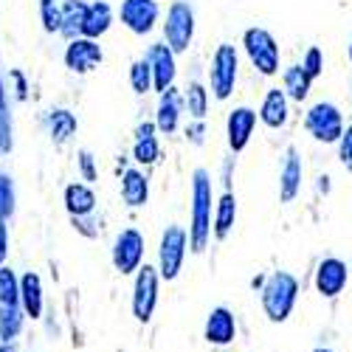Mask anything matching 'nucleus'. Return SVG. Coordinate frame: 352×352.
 <instances>
[{
    "instance_id": "c9c22d12",
    "label": "nucleus",
    "mask_w": 352,
    "mask_h": 352,
    "mask_svg": "<svg viewBox=\"0 0 352 352\" xmlns=\"http://www.w3.org/2000/svg\"><path fill=\"white\" fill-rule=\"evenodd\" d=\"M336 146H338V164L352 175V124L344 127V133H341Z\"/></svg>"
},
{
    "instance_id": "39448f33",
    "label": "nucleus",
    "mask_w": 352,
    "mask_h": 352,
    "mask_svg": "<svg viewBox=\"0 0 352 352\" xmlns=\"http://www.w3.org/2000/svg\"><path fill=\"white\" fill-rule=\"evenodd\" d=\"M195 28H197V20H195V9H192L189 0H172L166 6L164 23H161L164 43L175 54H186L192 48V40H195Z\"/></svg>"
},
{
    "instance_id": "f704fd0d",
    "label": "nucleus",
    "mask_w": 352,
    "mask_h": 352,
    "mask_svg": "<svg viewBox=\"0 0 352 352\" xmlns=\"http://www.w3.org/2000/svg\"><path fill=\"white\" fill-rule=\"evenodd\" d=\"M76 169H79V178L85 181V184H96L99 181V166H96V158H94V153L91 150H82L76 153Z\"/></svg>"
},
{
    "instance_id": "6ab92c4d",
    "label": "nucleus",
    "mask_w": 352,
    "mask_h": 352,
    "mask_svg": "<svg viewBox=\"0 0 352 352\" xmlns=\"http://www.w3.org/2000/svg\"><path fill=\"white\" fill-rule=\"evenodd\" d=\"M116 23V12L107 0H94V3L85 6V17L79 25V37L87 40H102Z\"/></svg>"
},
{
    "instance_id": "393cba45",
    "label": "nucleus",
    "mask_w": 352,
    "mask_h": 352,
    "mask_svg": "<svg viewBox=\"0 0 352 352\" xmlns=\"http://www.w3.org/2000/svg\"><path fill=\"white\" fill-rule=\"evenodd\" d=\"M20 307L28 318H40L45 299H43V282L34 271H25L20 276Z\"/></svg>"
},
{
    "instance_id": "2eb2a0df",
    "label": "nucleus",
    "mask_w": 352,
    "mask_h": 352,
    "mask_svg": "<svg viewBox=\"0 0 352 352\" xmlns=\"http://www.w3.org/2000/svg\"><path fill=\"white\" fill-rule=\"evenodd\" d=\"M184 94L178 91V87H166L164 94H158V102H155V130L161 135H172L178 133L181 127V119H184Z\"/></svg>"
},
{
    "instance_id": "a878e982",
    "label": "nucleus",
    "mask_w": 352,
    "mask_h": 352,
    "mask_svg": "<svg viewBox=\"0 0 352 352\" xmlns=\"http://www.w3.org/2000/svg\"><path fill=\"white\" fill-rule=\"evenodd\" d=\"M313 82H316V79H310L307 71H305L299 63L282 68V91H285V96H287L290 102H296V104L307 102V96H310V91H313Z\"/></svg>"
},
{
    "instance_id": "a19ab883",
    "label": "nucleus",
    "mask_w": 352,
    "mask_h": 352,
    "mask_svg": "<svg viewBox=\"0 0 352 352\" xmlns=\"http://www.w3.org/2000/svg\"><path fill=\"white\" fill-rule=\"evenodd\" d=\"M6 256H9V226L0 223V265L6 262Z\"/></svg>"
},
{
    "instance_id": "ea45409f",
    "label": "nucleus",
    "mask_w": 352,
    "mask_h": 352,
    "mask_svg": "<svg viewBox=\"0 0 352 352\" xmlns=\"http://www.w3.org/2000/svg\"><path fill=\"white\" fill-rule=\"evenodd\" d=\"M234 155H228V158H223V169H220V181H223V186H226V192H231V175H234Z\"/></svg>"
},
{
    "instance_id": "37998d69",
    "label": "nucleus",
    "mask_w": 352,
    "mask_h": 352,
    "mask_svg": "<svg viewBox=\"0 0 352 352\" xmlns=\"http://www.w3.org/2000/svg\"><path fill=\"white\" fill-rule=\"evenodd\" d=\"M316 181H318V192H324V195L330 192V181H333V178H330V175H318V178H316Z\"/></svg>"
},
{
    "instance_id": "423d86ee",
    "label": "nucleus",
    "mask_w": 352,
    "mask_h": 352,
    "mask_svg": "<svg viewBox=\"0 0 352 352\" xmlns=\"http://www.w3.org/2000/svg\"><path fill=\"white\" fill-rule=\"evenodd\" d=\"M307 135L318 144H338L346 122H344V113L338 104L333 102H316L305 110V119H302Z\"/></svg>"
},
{
    "instance_id": "9b49d317",
    "label": "nucleus",
    "mask_w": 352,
    "mask_h": 352,
    "mask_svg": "<svg viewBox=\"0 0 352 352\" xmlns=\"http://www.w3.org/2000/svg\"><path fill=\"white\" fill-rule=\"evenodd\" d=\"M158 268L144 265L135 271V282H133V316L138 321H150L158 305Z\"/></svg>"
},
{
    "instance_id": "f257e3e1",
    "label": "nucleus",
    "mask_w": 352,
    "mask_h": 352,
    "mask_svg": "<svg viewBox=\"0 0 352 352\" xmlns=\"http://www.w3.org/2000/svg\"><path fill=\"white\" fill-rule=\"evenodd\" d=\"M212 214H214V186L212 172L197 166L189 184V248L203 254L212 243Z\"/></svg>"
},
{
    "instance_id": "cd10ccee",
    "label": "nucleus",
    "mask_w": 352,
    "mask_h": 352,
    "mask_svg": "<svg viewBox=\"0 0 352 352\" xmlns=\"http://www.w3.org/2000/svg\"><path fill=\"white\" fill-rule=\"evenodd\" d=\"M181 94H184V110L189 113V119H206L209 104H212L209 87L203 82H189Z\"/></svg>"
},
{
    "instance_id": "412c9836",
    "label": "nucleus",
    "mask_w": 352,
    "mask_h": 352,
    "mask_svg": "<svg viewBox=\"0 0 352 352\" xmlns=\"http://www.w3.org/2000/svg\"><path fill=\"white\" fill-rule=\"evenodd\" d=\"M43 124H45V133H48V138H51L54 146H65L76 135V130H79L76 116L68 107H51L43 116Z\"/></svg>"
},
{
    "instance_id": "e433bc0d",
    "label": "nucleus",
    "mask_w": 352,
    "mask_h": 352,
    "mask_svg": "<svg viewBox=\"0 0 352 352\" xmlns=\"http://www.w3.org/2000/svg\"><path fill=\"white\" fill-rule=\"evenodd\" d=\"M6 82H9V91L14 94L17 102H25L28 99V76L20 71V68H12L6 74Z\"/></svg>"
},
{
    "instance_id": "dca6fc26",
    "label": "nucleus",
    "mask_w": 352,
    "mask_h": 352,
    "mask_svg": "<svg viewBox=\"0 0 352 352\" xmlns=\"http://www.w3.org/2000/svg\"><path fill=\"white\" fill-rule=\"evenodd\" d=\"M302 181H305V164L296 146H287L282 164H279V200L282 203H293L302 192Z\"/></svg>"
},
{
    "instance_id": "5701e85b",
    "label": "nucleus",
    "mask_w": 352,
    "mask_h": 352,
    "mask_svg": "<svg viewBox=\"0 0 352 352\" xmlns=\"http://www.w3.org/2000/svg\"><path fill=\"white\" fill-rule=\"evenodd\" d=\"M63 203H65V212L71 217H87V214H94L96 212V192L91 184H85V181H74L65 186L63 192Z\"/></svg>"
},
{
    "instance_id": "f3484780",
    "label": "nucleus",
    "mask_w": 352,
    "mask_h": 352,
    "mask_svg": "<svg viewBox=\"0 0 352 352\" xmlns=\"http://www.w3.org/2000/svg\"><path fill=\"white\" fill-rule=\"evenodd\" d=\"M133 161L141 169H150L161 161V141L155 122H141L133 133Z\"/></svg>"
},
{
    "instance_id": "7c9ffc66",
    "label": "nucleus",
    "mask_w": 352,
    "mask_h": 352,
    "mask_svg": "<svg viewBox=\"0 0 352 352\" xmlns=\"http://www.w3.org/2000/svg\"><path fill=\"white\" fill-rule=\"evenodd\" d=\"M17 206V195H14V178L9 172H0V223H9Z\"/></svg>"
},
{
    "instance_id": "4468645a",
    "label": "nucleus",
    "mask_w": 352,
    "mask_h": 352,
    "mask_svg": "<svg viewBox=\"0 0 352 352\" xmlns=\"http://www.w3.org/2000/svg\"><path fill=\"white\" fill-rule=\"evenodd\" d=\"M313 282H316V290L324 299H336V296H341L346 282H349V265L338 256H324L318 262Z\"/></svg>"
},
{
    "instance_id": "c85d7f7f",
    "label": "nucleus",
    "mask_w": 352,
    "mask_h": 352,
    "mask_svg": "<svg viewBox=\"0 0 352 352\" xmlns=\"http://www.w3.org/2000/svg\"><path fill=\"white\" fill-rule=\"evenodd\" d=\"M23 307L20 305H0V338H3L6 344L14 341L23 330Z\"/></svg>"
},
{
    "instance_id": "6e6552de",
    "label": "nucleus",
    "mask_w": 352,
    "mask_h": 352,
    "mask_svg": "<svg viewBox=\"0 0 352 352\" xmlns=\"http://www.w3.org/2000/svg\"><path fill=\"white\" fill-rule=\"evenodd\" d=\"M144 251H146V240L138 228H122L116 234L113 248H110V259L113 268L119 271L122 276L135 274L144 265Z\"/></svg>"
},
{
    "instance_id": "b1692460",
    "label": "nucleus",
    "mask_w": 352,
    "mask_h": 352,
    "mask_svg": "<svg viewBox=\"0 0 352 352\" xmlns=\"http://www.w3.org/2000/svg\"><path fill=\"white\" fill-rule=\"evenodd\" d=\"M234 223H237V197L234 192H223L214 200V214H212V237L214 240H226Z\"/></svg>"
},
{
    "instance_id": "ddd939ff",
    "label": "nucleus",
    "mask_w": 352,
    "mask_h": 352,
    "mask_svg": "<svg viewBox=\"0 0 352 352\" xmlns=\"http://www.w3.org/2000/svg\"><path fill=\"white\" fill-rule=\"evenodd\" d=\"M256 122H259L256 110L248 107V104H237L234 110H228V116H226V144H228V150L234 155L243 153L245 146L251 144Z\"/></svg>"
},
{
    "instance_id": "aec40b11",
    "label": "nucleus",
    "mask_w": 352,
    "mask_h": 352,
    "mask_svg": "<svg viewBox=\"0 0 352 352\" xmlns=\"http://www.w3.org/2000/svg\"><path fill=\"white\" fill-rule=\"evenodd\" d=\"M122 200L127 209H144L146 200H150V178H146V169L141 166H127L122 172Z\"/></svg>"
},
{
    "instance_id": "58836bf2",
    "label": "nucleus",
    "mask_w": 352,
    "mask_h": 352,
    "mask_svg": "<svg viewBox=\"0 0 352 352\" xmlns=\"http://www.w3.org/2000/svg\"><path fill=\"white\" fill-rule=\"evenodd\" d=\"M184 135H186V141L192 146H203V144H206V119H192L186 124Z\"/></svg>"
},
{
    "instance_id": "f03ea898",
    "label": "nucleus",
    "mask_w": 352,
    "mask_h": 352,
    "mask_svg": "<svg viewBox=\"0 0 352 352\" xmlns=\"http://www.w3.org/2000/svg\"><path fill=\"white\" fill-rule=\"evenodd\" d=\"M240 79V51L231 43H220L209 60V96L214 102H228Z\"/></svg>"
},
{
    "instance_id": "a211bd4d",
    "label": "nucleus",
    "mask_w": 352,
    "mask_h": 352,
    "mask_svg": "<svg viewBox=\"0 0 352 352\" xmlns=\"http://www.w3.org/2000/svg\"><path fill=\"white\" fill-rule=\"evenodd\" d=\"M256 119L268 130H282L290 122V99L285 96L282 87H268L265 96H262V102H259Z\"/></svg>"
},
{
    "instance_id": "7ed1b4c3",
    "label": "nucleus",
    "mask_w": 352,
    "mask_h": 352,
    "mask_svg": "<svg viewBox=\"0 0 352 352\" xmlns=\"http://www.w3.org/2000/svg\"><path fill=\"white\" fill-rule=\"evenodd\" d=\"M243 51L259 76H276L282 71V51L276 37L262 25H251L243 32Z\"/></svg>"
},
{
    "instance_id": "49530a36",
    "label": "nucleus",
    "mask_w": 352,
    "mask_h": 352,
    "mask_svg": "<svg viewBox=\"0 0 352 352\" xmlns=\"http://www.w3.org/2000/svg\"><path fill=\"white\" fill-rule=\"evenodd\" d=\"M349 274H352V265H349Z\"/></svg>"
},
{
    "instance_id": "79ce46f5",
    "label": "nucleus",
    "mask_w": 352,
    "mask_h": 352,
    "mask_svg": "<svg viewBox=\"0 0 352 352\" xmlns=\"http://www.w3.org/2000/svg\"><path fill=\"white\" fill-rule=\"evenodd\" d=\"M0 110H9V82L3 71H0Z\"/></svg>"
},
{
    "instance_id": "473e14b6",
    "label": "nucleus",
    "mask_w": 352,
    "mask_h": 352,
    "mask_svg": "<svg viewBox=\"0 0 352 352\" xmlns=\"http://www.w3.org/2000/svg\"><path fill=\"white\" fill-rule=\"evenodd\" d=\"M40 23L45 34H60V0H40Z\"/></svg>"
},
{
    "instance_id": "2f4dec72",
    "label": "nucleus",
    "mask_w": 352,
    "mask_h": 352,
    "mask_svg": "<svg viewBox=\"0 0 352 352\" xmlns=\"http://www.w3.org/2000/svg\"><path fill=\"white\" fill-rule=\"evenodd\" d=\"M0 305H20V279L6 265H0Z\"/></svg>"
},
{
    "instance_id": "bb28decb",
    "label": "nucleus",
    "mask_w": 352,
    "mask_h": 352,
    "mask_svg": "<svg viewBox=\"0 0 352 352\" xmlns=\"http://www.w3.org/2000/svg\"><path fill=\"white\" fill-rule=\"evenodd\" d=\"M85 6H87V0H60V37H65V43L79 37Z\"/></svg>"
},
{
    "instance_id": "4be33fe9",
    "label": "nucleus",
    "mask_w": 352,
    "mask_h": 352,
    "mask_svg": "<svg viewBox=\"0 0 352 352\" xmlns=\"http://www.w3.org/2000/svg\"><path fill=\"white\" fill-rule=\"evenodd\" d=\"M203 338L214 346H226L237 338V321L228 307H214L206 318V327H203Z\"/></svg>"
},
{
    "instance_id": "f8f14e48",
    "label": "nucleus",
    "mask_w": 352,
    "mask_h": 352,
    "mask_svg": "<svg viewBox=\"0 0 352 352\" xmlns=\"http://www.w3.org/2000/svg\"><path fill=\"white\" fill-rule=\"evenodd\" d=\"M144 60L150 63V71H153V91L155 94H164L166 87L175 85L178 79V54H175L164 40L161 43H153L146 48Z\"/></svg>"
},
{
    "instance_id": "9d476101",
    "label": "nucleus",
    "mask_w": 352,
    "mask_h": 352,
    "mask_svg": "<svg viewBox=\"0 0 352 352\" xmlns=\"http://www.w3.org/2000/svg\"><path fill=\"white\" fill-rule=\"evenodd\" d=\"M63 63L71 74L85 76V74H94L102 63H104V51L99 45V40H87V37H74L65 43L63 51Z\"/></svg>"
},
{
    "instance_id": "4c0bfd02",
    "label": "nucleus",
    "mask_w": 352,
    "mask_h": 352,
    "mask_svg": "<svg viewBox=\"0 0 352 352\" xmlns=\"http://www.w3.org/2000/svg\"><path fill=\"white\" fill-rule=\"evenodd\" d=\"M12 113L9 110H0V155L12 153Z\"/></svg>"
},
{
    "instance_id": "1a4fd4ad",
    "label": "nucleus",
    "mask_w": 352,
    "mask_h": 352,
    "mask_svg": "<svg viewBox=\"0 0 352 352\" xmlns=\"http://www.w3.org/2000/svg\"><path fill=\"white\" fill-rule=\"evenodd\" d=\"M119 20L135 37H150L161 23V3L158 0H122Z\"/></svg>"
},
{
    "instance_id": "0eeeda50",
    "label": "nucleus",
    "mask_w": 352,
    "mask_h": 352,
    "mask_svg": "<svg viewBox=\"0 0 352 352\" xmlns=\"http://www.w3.org/2000/svg\"><path fill=\"white\" fill-rule=\"evenodd\" d=\"M189 251V234L184 226H166L161 231V240H158V276L172 282L178 279L181 268H184V259Z\"/></svg>"
},
{
    "instance_id": "a18cd8bd",
    "label": "nucleus",
    "mask_w": 352,
    "mask_h": 352,
    "mask_svg": "<svg viewBox=\"0 0 352 352\" xmlns=\"http://www.w3.org/2000/svg\"><path fill=\"white\" fill-rule=\"evenodd\" d=\"M316 352H333V349H316Z\"/></svg>"
},
{
    "instance_id": "c756f323",
    "label": "nucleus",
    "mask_w": 352,
    "mask_h": 352,
    "mask_svg": "<svg viewBox=\"0 0 352 352\" xmlns=\"http://www.w3.org/2000/svg\"><path fill=\"white\" fill-rule=\"evenodd\" d=\"M130 87H133L135 96L153 94V71H150V63H146L144 56L130 63Z\"/></svg>"
},
{
    "instance_id": "20e7f679",
    "label": "nucleus",
    "mask_w": 352,
    "mask_h": 352,
    "mask_svg": "<svg viewBox=\"0 0 352 352\" xmlns=\"http://www.w3.org/2000/svg\"><path fill=\"white\" fill-rule=\"evenodd\" d=\"M299 299V279L287 271H274L262 282V310L271 321H285Z\"/></svg>"
},
{
    "instance_id": "c03bdc74",
    "label": "nucleus",
    "mask_w": 352,
    "mask_h": 352,
    "mask_svg": "<svg viewBox=\"0 0 352 352\" xmlns=\"http://www.w3.org/2000/svg\"><path fill=\"white\" fill-rule=\"evenodd\" d=\"M346 51H349V63H352V37H349V45H346Z\"/></svg>"
},
{
    "instance_id": "72a5a7b5",
    "label": "nucleus",
    "mask_w": 352,
    "mask_h": 352,
    "mask_svg": "<svg viewBox=\"0 0 352 352\" xmlns=\"http://www.w3.org/2000/svg\"><path fill=\"white\" fill-rule=\"evenodd\" d=\"M310 79H318L324 76V51H321L318 45H310L305 54H302V63H299Z\"/></svg>"
}]
</instances>
